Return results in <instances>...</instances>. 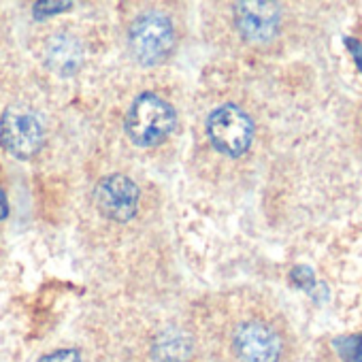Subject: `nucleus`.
I'll use <instances>...</instances> for the list:
<instances>
[{
  "label": "nucleus",
  "instance_id": "obj_1",
  "mask_svg": "<svg viewBox=\"0 0 362 362\" xmlns=\"http://www.w3.org/2000/svg\"><path fill=\"white\" fill-rule=\"evenodd\" d=\"M177 124L175 109L158 94H141L126 113V134L139 147L160 145Z\"/></svg>",
  "mask_w": 362,
  "mask_h": 362
},
{
  "label": "nucleus",
  "instance_id": "obj_3",
  "mask_svg": "<svg viewBox=\"0 0 362 362\" xmlns=\"http://www.w3.org/2000/svg\"><path fill=\"white\" fill-rule=\"evenodd\" d=\"M207 136L218 151L237 158L245 153L254 141V122L243 109L224 105L209 113Z\"/></svg>",
  "mask_w": 362,
  "mask_h": 362
},
{
  "label": "nucleus",
  "instance_id": "obj_2",
  "mask_svg": "<svg viewBox=\"0 0 362 362\" xmlns=\"http://www.w3.org/2000/svg\"><path fill=\"white\" fill-rule=\"evenodd\" d=\"M128 41L134 58L141 64L145 66L162 64L175 47L173 22L162 11H145L134 20Z\"/></svg>",
  "mask_w": 362,
  "mask_h": 362
},
{
  "label": "nucleus",
  "instance_id": "obj_12",
  "mask_svg": "<svg viewBox=\"0 0 362 362\" xmlns=\"http://www.w3.org/2000/svg\"><path fill=\"white\" fill-rule=\"evenodd\" d=\"M9 214V205H7V199H5V192L0 190V222H3Z\"/></svg>",
  "mask_w": 362,
  "mask_h": 362
},
{
  "label": "nucleus",
  "instance_id": "obj_4",
  "mask_svg": "<svg viewBox=\"0 0 362 362\" xmlns=\"http://www.w3.org/2000/svg\"><path fill=\"white\" fill-rule=\"evenodd\" d=\"M0 141L11 156L28 160L41 151L45 143V130L35 111L9 107L0 117Z\"/></svg>",
  "mask_w": 362,
  "mask_h": 362
},
{
  "label": "nucleus",
  "instance_id": "obj_9",
  "mask_svg": "<svg viewBox=\"0 0 362 362\" xmlns=\"http://www.w3.org/2000/svg\"><path fill=\"white\" fill-rule=\"evenodd\" d=\"M192 337L181 328H164L151 343V356L156 362H188L192 358Z\"/></svg>",
  "mask_w": 362,
  "mask_h": 362
},
{
  "label": "nucleus",
  "instance_id": "obj_11",
  "mask_svg": "<svg viewBox=\"0 0 362 362\" xmlns=\"http://www.w3.org/2000/svg\"><path fill=\"white\" fill-rule=\"evenodd\" d=\"M345 45H347V49H349L356 66H358V71L362 73V43L356 41V39H345Z\"/></svg>",
  "mask_w": 362,
  "mask_h": 362
},
{
  "label": "nucleus",
  "instance_id": "obj_10",
  "mask_svg": "<svg viewBox=\"0 0 362 362\" xmlns=\"http://www.w3.org/2000/svg\"><path fill=\"white\" fill-rule=\"evenodd\" d=\"M41 362H83L77 349H56L52 354H45Z\"/></svg>",
  "mask_w": 362,
  "mask_h": 362
},
{
  "label": "nucleus",
  "instance_id": "obj_7",
  "mask_svg": "<svg viewBox=\"0 0 362 362\" xmlns=\"http://www.w3.org/2000/svg\"><path fill=\"white\" fill-rule=\"evenodd\" d=\"M235 24L241 37L250 43H269L281 24V11L275 3L250 0L235 5Z\"/></svg>",
  "mask_w": 362,
  "mask_h": 362
},
{
  "label": "nucleus",
  "instance_id": "obj_5",
  "mask_svg": "<svg viewBox=\"0 0 362 362\" xmlns=\"http://www.w3.org/2000/svg\"><path fill=\"white\" fill-rule=\"evenodd\" d=\"M96 209L113 222H128L139 209V188L126 175H107L98 181L94 192Z\"/></svg>",
  "mask_w": 362,
  "mask_h": 362
},
{
  "label": "nucleus",
  "instance_id": "obj_8",
  "mask_svg": "<svg viewBox=\"0 0 362 362\" xmlns=\"http://www.w3.org/2000/svg\"><path fill=\"white\" fill-rule=\"evenodd\" d=\"M45 62L54 73L62 77L73 75L83 62V47L71 35H56L45 45Z\"/></svg>",
  "mask_w": 362,
  "mask_h": 362
},
{
  "label": "nucleus",
  "instance_id": "obj_6",
  "mask_svg": "<svg viewBox=\"0 0 362 362\" xmlns=\"http://www.w3.org/2000/svg\"><path fill=\"white\" fill-rule=\"evenodd\" d=\"M235 354L241 362H279L284 343L281 337L264 322H245L233 339Z\"/></svg>",
  "mask_w": 362,
  "mask_h": 362
}]
</instances>
